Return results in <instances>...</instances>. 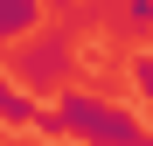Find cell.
I'll return each mask as SVG.
<instances>
[{
	"instance_id": "cell-7",
	"label": "cell",
	"mask_w": 153,
	"mask_h": 146,
	"mask_svg": "<svg viewBox=\"0 0 153 146\" xmlns=\"http://www.w3.org/2000/svg\"><path fill=\"white\" fill-rule=\"evenodd\" d=\"M14 146H42V139H14Z\"/></svg>"
},
{
	"instance_id": "cell-3",
	"label": "cell",
	"mask_w": 153,
	"mask_h": 146,
	"mask_svg": "<svg viewBox=\"0 0 153 146\" xmlns=\"http://www.w3.org/2000/svg\"><path fill=\"white\" fill-rule=\"evenodd\" d=\"M49 21V0H0V56L21 42V35H35Z\"/></svg>"
},
{
	"instance_id": "cell-5",
	"label": "cell",
	"mask_w": 153,
	"mask_h": 146,
	"mask_svg": "<svg viewBox=\"0 0 153 146\" xmlns=\"http://www.w3.org/2000/svg\"><path fill=\"white\" fill-rule=\"evenodd\" d=\"M125 77H132V90H139V111L153 118V49H132V56H125Z\"/></svg>"
},
{
	"instance_id": "cell-4",
	"label": "cell",
	"mask_w": 153,
	"mask_h": 146,
	"mask_svg": "<svg viewBox=\"0 0 153 146\" xmlns=\"http://www.w3.org/2000/svg\"><path fill=\"white\" fill-rule=\"evenodd\" d=\"M0 125H7V132H35V125H42V104H35V90H21L7 70H0Z\"/></svg>"
},
{
	"instance_id": "cell-6",
	"label": "cell",
	"mask_w": 153,
	"mask_h": 146,
	"mask_svg": "<svg viewBox=\"0 0 153 146\" xmlns=\"http://www.w3.org/2000/svg\"><path fill=\"white\" fill-rule=\"evenodd\" d=\"M118 28H132V35H153V0H118Z\"/></svg>"
},
{
	"instance_id": "cell-1",
	"label": "cell",
	"mask_w": 153,
	"mask_h": 146,
	"mask_svg": "<svg viewBox=\"0 0 153 146\" xmlns=\"http://www.w3.org/2000/svg\"><path fill=\"white\" fill-rule=\"evenodd\" d=\"M35 132H56V139H76V146H153V125L139 111H125L111 97H97V90H76V84L49 97Z\"/></svg>"
},
{
	"instance_id": "cell-2",
	"label": "cell",
	"mask_w": 153,
	"mask_h": 146,
	"mask_svg": "<svg viewBox=\"0 0 153 146\" xmlns=\"http://www.w3.org/2000/svg\"><path fill=\"white\" fill-rule=\"evenodd\" d=\"M14 77H21V90H35V97L70 90V84H76V35L63 28V21H56V28L42 21L35 35L14 42Z\"/></svg>"
}]
</instances>
